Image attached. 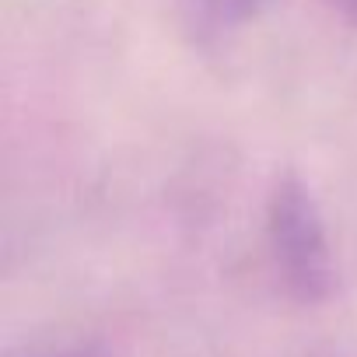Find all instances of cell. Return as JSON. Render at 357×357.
I'll list each match as a JSON object with an SVG mask.
<instances>
[{
	"instance_id": "obj_1",
	"label": "cell",
	"mask_w": 357,
	"mask_h": 357,
	"mask_svg": "<svg viewBox=\"0 0 357 357\" xmlns=\"http://www.w3.org/2000/svg\"><path fill=\"white\" fill-rule=\"evenodd\" d=\"M266 242L284 287L298 301L319 305L333 294L336 266H333L326 221L308 183L291 168L277 175V183L266 197Z\"/></svg>"
},
{
	"instance_id": "obj_2",
	"label": "cell",
	"mask_w": 357,
	"mask_h": 357,
	"mask_svg": "<svg viewBox=\"0 0 357 357\" xmlns=\"http://www.w3.org/2000/svg\"><path fill=\"white\" fill-rule=\"evenodd\" d=\"M183 22L200 46H218L252 25L270 0H178Z\"/></svg>"
},
{
	"instance_id": "obj_3",
	"label": "cell",
	"mask_w": 357,
	"mask_h": 357,
	"mask_svg": "<svg viewBox=\"0 0 357 357\" xmlns=\"http://www.w3.org/2000/svg\"><path fill=\"white\" fill-rule=\"evenodd\" d=\"M333 8L340 11V18H347L350 25H357V0H333Z\"/></svg>"
},
{
	"instance_id": "obj_4",
	"label": "cell",
	"mask_w": 357,
	"mask_h": 357,
	"mask_svg": "<svg viewBox=\"0 0 357 357\" xmlns=\"http://www.w3.org/2000/svg\"><path fill=\"white\" fill-rule=\"evenodd\" d=\"M67 357H102V354H95V350H77V354H67Z\"/></svg>"
}]
</instances>
